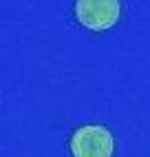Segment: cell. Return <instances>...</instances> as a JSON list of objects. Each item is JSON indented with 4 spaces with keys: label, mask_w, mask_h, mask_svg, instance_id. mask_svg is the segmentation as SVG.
<instances>
[{
    "label": "cell",
    "mask_w": 150,
    "mask_h": 157,
    "mask_svg": "<svg viewBox=\"0 0 150 157\" xmlns=\"http://www.w3.org/2000/svg\"><path fill=\"white\" fill-rule=\"evenodd\" d=\"M115 140L111 131L99 124H86L73 133L71 153L73 157H113Z\"/></svg>",
    "instance_id": "1"
},
{
    "label": "cell",
    "mask_w": 150,
    "mask_h": 157,
    "mask_svg": "<svg viewBox=\"0 0 150 157\" xmlns=\"http://www.w3.org/2000/svg\"><path fill=\"white\" fill-rule=\"evenodd\" d=\"M122 13L119 0H77L75 2V18L80 25L93 31L111 29Z\"/></svg>",
    "instance_id": "2"
}]
</instances>
